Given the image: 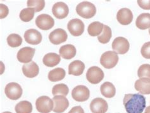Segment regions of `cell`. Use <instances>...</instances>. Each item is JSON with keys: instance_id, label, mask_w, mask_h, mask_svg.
Segmentation results:
<instances>
[{"instance_id": "cell-1", "label": "cell", "mask_w": 150, "mask_h": 113, "mask_svg": "<svg viewBox=\"0 0 150 113\" xmlns=\"http://www.w3.org/2000/svg\"><path fill=\"white\" fill-rule=\"evenodd\" d=\"M123 103L127 113H142L146 108V98L139 93L126 94Z\"/></svg>"}, {"instance_id": "cell-2", "label": "cell", "mask_w": 150, "mask_h": 113, "mask_svg": "<svg viewBox=\"0 0 150 113\" xmlns=\"http://www.w3.org/2000/svg\"><path fill=\"white\" fill-rule=\"evenodd\" d=\"M77 14L80 17L84 18L93 17L96 13V6L89 1H83L78 4L76 6Z\"/></svg>"}, {"instance_id": "cell-3", "label": "cell", "mask_w": 150, "mask_h": 113, "mask_svg": "<svg viewBox=\"0 0 150 113\" xmlns=\"http://www.w3.org/2000/svg\"><path fill=\"white\" fill-rule=\"evenodd\" d=\"M35 107L40 113H50L53 110L54 103L48 96H41L35 101Z\"/></svg>"}, {"instance_id": "cell-4", "label": "cell", "mask_w": 150, "mask_h": 113, "mask_svg": "<svg viewBox=\"0 0 150 113\" xmlns=\"http://www.w3.org/2000/svg\"><path fill=\"white\" fill-rule=\"evenodd\" d=\"M118 62L117 53L113 51H107L102 54L100 58V64L106 69H112L115 67Z\"/></svg>"}, {"instance_id": "cell-5", "label": "cell", "mask_w": 150, "mask_h": 113, "mask_svg": "<svg viewBox=\"0 0 150 113\" xmlns=\"http://www.w3.org/2000/svg\"><path fill=\"white\" fill-rule=\"evenodd\" d=\"M104 72L103 70L97 67L93 66L91 67L86 72V78L90 83L98 84L104 78Z\"/></svg>"}, {"instance_id": "cell-6", "label": "cell", "mask_w": 150, "mask_h": 113, "mask_svg": "<svg viewBox=\"0 0 150 113\" xmlns=\"http://www.w3.org/2000/svg\"><path fill=\"white\" fill-rule=\"evenodd\" d=\"M22 88L21 86L17 83H10L5 87V93L8 98L16 100L21 98L22 95Z\"/></svg>"}, {"instance_id": "cell-7", "label": "cell", "mask_w": 150, "mask_h": 113, "mask_svg": "<svg viewBox=\"0 0 150 113\" xmlns=\"http://www.w3.org/2000/svg\"><path fill=\"white\" fill-rule=\"evenodd\" d=\"M89 90L84 85H78L72 90V98L77 102H82L88 100L89 98Z\"/></svg>"}, {"instance_id": "cell-8", "label": "cell", "mask_w": 150, "mask_h": 113, "mask_svg": "<svg viewBox=\"0 0 150 113\" xmlns=\"http://www.w3.org/2000/svg\"><path fill=\"white\" fill-rule=\"evenodd\" d=\"M130 48L129 42L124 37H117L112 43V49L117 54L123 55L127 53Z\"/></svg>"}, {"instance_id": "cell-9", "label": "cell", "mask_w": 150, "mask_h": 113, "mask_svg": "<svg viewBox=\"0 0 150 113\" xmlns=\"http://www.w3.org/2000/svg\"><path fill=\"white\" fill-rule=\"evenodd\" d=\"M67 29L72 36H79L84 32V24L79 18L72 19L67 24Z\"/></svg>"}, {"instance_id": "cell-10", "label": "cell", "mask_w": 150, "mask_h": 113, "mask_svg": "<svg viewBox=\"0 0 150 113\" xmlns=\"http://www.w3.org/2000/svg\"><path fill=\"white\" fill-rule=\"evenodd\" d=\"M35 24L39 29L47 31L54 26V21L52 17L48 14H41L35 19Z\"/></svg>"}, {"instance_id": "cell-11", "label": "cell", "mask_w": 150, "mask_h": 113, "mask_svg": "<svg viewBox=\"0 0 150 113\" xmlns=\"http://www.w3.org/2000/svg\"><path fill=\"white\" fill-rule=\"evenodd\" d=\"M68 38V35L65 30L63 29H56L49 35V40L51 43L54 45H60L65 42Z\"/></svg>"}, {"instance_id": "cell-12", "label": "cell", "mask_w": 150, "mask_h": 113, "mask_svg": "<svg viewBox=\"0 0 150 113\" xmlns=\"http://www.w3.org/2000/svg\"><path fill=\"white\" fill-rule=\"evenodd\" d=\"M54 103L53 111L56 113H62L69 106V102L65 96L57 95L53 98Z\"/></svg>"}, {"instance_id": "cell-13", "label": "cell", "mask_w": 150, "mask_h": 113, "mask_svg": "<svg viewBox=\"0 0 150 113\" xmlns=\"http://www.w3.org/2000/svg\"><path fill=\"white\" fill-rule=\"evenodd\" d=\"M108 109L107 102L102 98L94 99L90 104V109L93 113H106Z\"/></svg>"}, {"instance_id": "cell-14", "label": "cell", "mask_w": 150, "mask_h": 113, "mask_svg": "<svg viewBox=\"0 0 150 113\" xmlns=\"http://www.w3.org/2000/svg\"><path fill=\"white\" fill-rule=\"evenodd\" d=\"M35 50L34 48L26 46L19 50L17 53V59L21 63H29L34 55Z\"/></svg>"}, {"instance_id": "cell-15", "label": "cell", "mask_w": 150, "mask_h": 113, "mask_svg": "<svg viewBox=\"0 0 150 113\" xmlns=\"http://www.w3.org/2000/svg\"><path fill=\"white\" fill-rule=\"evenodd\" d=\"M52 13L56 18L63 19L69 15V6L64 2H57L53 6Z\"/></svg>"}, {"instance_id": "cell-16", "label": "cell", "mask_w": 150, "mask_h": 113, "mask_svg": "<svg viewBox=\"0 0 150 113\" xmlns=\"http://www.w3.org/2000/svg\"><path fill=\"white\" fill-rule=\"evenodd\" d=\"M117 19L118 22L122 25H129L133 20L132 12L130 9H127V8H123L118 10L117 12Z\"/></svg>"}, {"instance_id": "cell-17", "label": "cell", "mask_w": 150, "mask_h": 113, "mask_svg": "<svg viewBox=\"0 0 150 113\" xmlns=\"http://www.w3.org/2000/svg\"><path fill=\"white\" fill-rule=\"evenodd\" d=\"M42 35L36 29H30L25 31L24 39L27 43L36 45L40 43L42 41Z\"/></svg>"}, {"instance_id": "cell-18", "label": "cell", "mask_w": 150, "mask_h": 113, "mask_svg": "<svg viewBox=\"0 0 150 113\" xmlns=\"http://www.w3.org/2000/svg\"><path fill=\"white\" fill-rule=\"evenodd\" d=\"M22 72L27 77L33 78L38 75L39 68L35 62H30L22 66Z\"/></svg>"}, {"instance_id": "cell-19", "label": "cell", "mask_w": 150, "mask_h": 113, "mask_svg": "<svg viewBox=\"0 0 150 113\" xmlns=\"http://www.w3.org/2000/svg\"><path fill=\"white\" fill-rule=\"evenodd\" d=\"M134 87L137 91L142 94H150V79L146 77L139 78L136 81Z\"/></svg>"}, {"instance_id": "cell-20", "label": "cell", "mask_w": 150, "mask_h": 113, "mask_svg": "<svg viewBox=\"0 0 150 113\" xmlns=\"http://www.w3.org/2000/svg\"><path fill=\"white\" fill-rule=\"evenodd\" d=\"M85 69L84 62L81 60H74L71 62L69 66V74L74 76H80L82 75Z\"/></svg>"}, {"instance_id": "cell-21", "label": "cell", "mask_w": 150, "mask_h": 113, "mask_svg": "<svg viewBox=\"0 0 150 113\" xmlns=\"http://www.w3.org/2000/svg\"><path fill=\"white\" fill-rule=\"evenodd\" d=\"M76 48L72 45H65L62 46L59 50L60 56L65 59L70 60L73 58L76 55Z\"/></svg>"}, {"instance_id": "cell-22", "label": "cell", "mask_w": 150, "mask_h": 113, "mask_svg": "<svg viewBox=\"0 0 150 113\" xmlns=\"http://www.w3.org/2000/svg\"><path fill=\"white\" fill-rule=\"evenodd\" d=\"M61 60L60 56L55 53H47L43 57L42 62L47 67L53 68L57 65Z\"/></svg>"}, {"instance_id": "cell-23", "label": "cell", "mask_w": 150, "mask_h": 113, "mask_svg": "<svg viewBox=\"0 0 150 113\" xmlns=\"http://www.w3.org/2000/svg\"><path fill=\"white\" fill-rule=\"evenodd\" d=\"M136 25L137 28L141 30H145L150 28V14L143 13L137 17Z\"/></svg>"}, {"instance_id": "cell-24", "label": "cell", "mask_w": 150, "mask_h": 113, "mask_svg": "<svg viewBox=\"0 0 150 113\" xmlns=\"http://www.w3.org/2000/svg\"><path fill=\"white\" fill-rule=\"evenodd\" d=\"M100 91L101 94L106 98H112L115 95L116 89L115 86L112 83L106 81L102 84L100 87Z\"/></svg>"}, {"instance_id": "cell-25", "label": "cell", "mask_w": 150, "mask_h": 113, "mask_svg": "<svg viewBox=\"0 0 150 113\" xmlns=\"http://www.w3.org/2000/svg\"><path fill=\"white\" fill-rule=\"evenodd\" d=\"M65 75L66 72L64 69L57 68L50 71L48 73V79L51 82H57L64 80Z\"/></svg>"}, {"instance_id": "cell-26", "label": "cell", "mask_w": 150, "mask_h": 113, "mask_svg": "<svg viewBox=\"0 0 150 113\" xmlns=\"http://www.w3.org/2000/svg\"><path fill=\"white\" fill-rule=\"evenodd\" d=\"M104 25L100 22H93L89 25L88 31L91 36H98L103 32Z\"/></svg>"}, {"instance_id": "cell-27", "label": "cell", "mask_w": 150, "mask_h": 113, "mask_svg": "<svg viewBox=\"0 0 150 113\" xmlns=\"http://www.w3.org/2000/svg\"><path fill=\"white\" fill-rule=\"evenodd\" d=\"M15 109L17 113H31L33 111V106L29 101L23 100L15 106Z\"/></svg>"}, {"instance_id": "cell-28", "label": "cell", "mask_w": 150, "mask_h": 113, "mask_svg": "<svg viewBox=\"0 0 150 113\" xmlns=\"http://www.w3.org/2000/svg\"><path fill=\"white\" fill-rule=\"evenodd\" d=\"M112 36V32L111 28L106 25H104L103 30L101 34L98 36V40L101 43L106 44L111 40Z\"/></svg>"}, {"instance_id": "cell-29", "label": "cell", "mask_w": 150, "mask_h": 113, "mask_svg": "<svg viewBox=\"0 0 150 113\" xmlns=\"http://www.w3.org/2000/svg\"><path fill=\"white\" fill-rule=\"evenodd\" d=\"M69 92V89L67 85L64 83L57 84L54 85L52 89V94L53 96L63 95L66 97Z\"/></svg>"}, {"instance_id": "cell-30", "label": "cell", "mask_w": 150, "mask_h": 113, "mask_svg": "<svg viewBox=\"0 0 150 113\" xmlns=\"http://www.w3.org/2000/svg\"><path fill=\"white\" fill-rule=\"evenodd\" d=\"M7 43L11 47H18L22 43V38L17 34H11L7 38Z\"/></svg>"}, {"instance_id": "cell-31", "label": "cell", "mask_w": 150, "mask_h": 113, "mask_svg": "<svg viewBox=\"0 0 150 113\" xmlns=\"http://www.w3.org/2000/svg\"><path fill=\"white\" fill-rule=\"evenodd\" d=\"M35 11L32 8H26L23 9L20 13V18L23 22H29L33 20Z\"/></svg>"}, {"instance_id": "cell-32", "label": "cell", "mask_w": 150, "mask_h": 113, "mask_svg": "<svg viewBox=\"0 0 150 113\" xmlns=\"http://www.w3.org/2000/svg\"><path fill=\"white\" fill-rule=\"evenodd\" d=\"M27 4L28 8H32L35 12H39L44 9L45 1L44 0H29Z\"/></svg>"}, {"instance_id": "cell-33", "label": "cell", "mask_w": 150, "mask_h": 113, "mask_svg": "<svg viewBox=\"0 0 150 113\" xmlns=\"http://www.w3.org/2000/svg\"><path fill=\"white\" fill-rule=\"evenodd\" d=\"M137 75L139 77H146L150 79V65L145 64L141 65L138 69Z\"/></svg>"}, {"instance_id": "cell-34", "label": "cell", "mask_w": 150, "mask_h": 113, "mask_svg": "<svg viewBox=\"0 0 150 113\" xmlns=\"http://www.w3.org/2000/svg\"><path fill=\"white\" fill-rule=\"evenodd\" d=\"M141 55L145 58L150 59V41L146 42L143 45L141 50Z\"/></svg>"}, {"instance_id": "cell-35", "label": "cell", "mask_w": 150, "mask_h": 113, "mask_svg": "<svg viewBox=\"0 0 150 113\" xmlns=\"http://www.w3.org/2000/svg\"><path fill=\"white\" fill-rule=\"evenodd\" d=\"M137 4L139 6L144 10H150V1H142L138 0Z\"/></svg>"}, {"instance_id": "cell-36", "label": "cell", "mask_w": 150, "mask_h": 113, "mask_svg": "<svg viewBox=\"0 0 150 113\" xmlns=\"http://www.w3.org/2000/svg\"><path fill=\"white\" fill-rule=\"evenodd\" d=\"M0 6H1V15H0V18H5L9 13V10L8 9V7L5 5H3V4H1Z\"/></svg>"}, {"instance_id": "cell-37", "label": "cell", "mask_w": 150, "mask_h": 113, "mask_svg": "<svg viewBox=\"0 0 150 113\" xmlns=\"http://www.w3.org/2000/svg\"><path fill=\"white\" fill-rule=\"evenodd\" d=\"M68 113H84V111L81 106H76L72 107Z\"/></svg>"}, {"instance_id": "cell-38", "label": "cell", "mask_w": 150, "mask_h": 113, "mask_svg": "<svg viewBox=\"0 0 150 113\" xmlns=\"http://www.w3.org/2000/svg\"><path fill=\"white\" fill-rule=\"evenodd\" d=\"M144 113H150V106H148L146 108Z\"/></svg>"}, {"instance_id": "cell-39", "label": "cell", "mask_w": 150, "mask_h": 113, "mask_svg": "<svg viewBox=\"0 0 150 113\" xmlns=\"http://www.w3.org/2000/svg\"><path fill=\"white\" fill-rule=\"evenodd\" d=\"M2 113H11V112H9V111H6V112H3Z\"/></svg>"}, {"instance_id": "cell-40", "label": "cell", "mask_w": 150, "mask_h": 113, "mask_svg": "<svg viewBox=\"0 0 150 113\" xmlns=\"http://www.w3.org/2000/svg\"><path fill=\"white\" fill-rule=\"evenodd\" d=\"M149 34H150V28H149Z\"/></svg>"}]
</instances>
